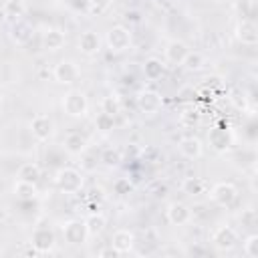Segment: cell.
<instances>
[{
    "mask_svg": "<svg viewBox=\"0 0 258 258\" xmlns=\"http://www.w3.org/2000/svg\"><path fill=\"white\" fill-rule=\"evenodd\" d=\"M54 185H56L58 191L73 196V194H79V191L83 189L85 177H83V173H81L79 169H75V167H60V169L54 173Z\"/></svg>",
    "mask_w": 258,
    "mask_h": 258,
    "instance_id": "obj_1",
    "label": "cell"
},
{
    "mask_svg": "<svg viewBox=\"0 0 258 258\" xmlns=\"http://www.w3.org/2000/svg\"><path fill=\"white\" fill-rule=\"evenodd\" d=\"M60 105H62V111H64L69 117H73V119H81V117H85L87 111H89L87 95H85L83 91H77V89L64 93Z\"/></svg>",
    "mask_w": 258,
    "mask_h": 258,
    "instance_id": "obj_2",
    "label": "cell"
},
{
    "mask_svg": "<svg viewBox=\"0 0 258 258\" xmlns=\"http://www.w3.org/2000/svg\"><path fill=\"white\" fill-rule=\"evenodd\" d=\"M234 141H236V135H234V131H232L230 127L216 125V127H212V129L208 131V143H210V147H212L214 151H218V153L230 151L232 145H234Z\"/></svg>",
    "mask_w": 258,
    "mask_h": 258,
    "instance_id": "obj_3",
    "label": "cell"
},
{
    "mask_svg": "<svg viewBox=\"0 0 258 258\" xmlns=\"http://www.w3.org/2000/svg\"><path fill=\"white\" fill-rule=\"evenodd\" d=\"M131 40H133V36L129 32V28L121 26V24L111 26L107 30V36H105V42H107L111 52H125L131 46Z\"/></svg>",
    "mask_w": 258,
    "mask_h": 258,
    "instance_id": "obj_4",
    "label": "cell"
},
{
    "mask_svg": "<svg viewBox=\"0 0 258 258\" xmlns=\"http://www.w3.org/2000/svg\"><path fill=\"white\" fill-rule=\"evenodd\" d=\"M135 107H137V111L143 113V115H155V113L161 111L163 99H161V95H159L157 91L143 89V91H139L137 97H135Z\"/></svg>",
    "mask_w": 258,
    "mask_h": 258,
    "instance_id": "obj_5",
    "label": "cell"
},
{
    "mask_svg": "<svg viewBox=\"0 0 258 258\" xmlns=\"http://www.w3.org/2000/svg\"><path fill=\"white\" fill-rule=\"evenodd\" d=\"M62 238L67 244L71 246H81L87 242L89 238V232H87V224L85 220H69L62 224Z\"/></svg>",
    "mask_w": 258,
    "mask_h": 258,
    "instance_id": "obj_6",
    "label": "cell"
},
{
    "mask_svg": "<svg viewBox=\"0 0 258 258\" xmlns=\"http://www.w3.org/2000/svg\"><path fill=\"white\" fill-rule=\"evenodd\" d=\"M210 196H212V202L218 204L220 208H230L238 198V187L232 181H218L212 187Z\"/></svg>",
    "mask_w": 258,
    "mask_h": 258,
    "instance_id": "obj_7",
    "label": "cell"
},
{
    "mask_svg": "<svg viewBox=\"0 0 258 258\" xmlns=\"http://www.w3.org/2000/svg\"><path fill=\"white\" fill-rule=\"evenodd\" d=\"M240 238H238V232L232 228V226H220L214 230L212 234V244L220 250V252H230L238 246Z\"/></svg>",
    "mask_w": 258,
    "mask_h": 258,
    "instance_id": "obj_8",
    "label": "cell"
},
{
    "mask_svg": "<svg viewBox=\"0 0 258 258\" xmlns=\"http://www.w3.org/2000/svg\"><path fill=\"white\" fill-rule=\"evenodd\" d=\"M54 242H56L54 232L50 228H46V226H38L32 232V236H30V246L34 248L36 254H48V252H52Z\"/></svg>",
    "mask_w": 258,
    "mask_h": 258,
    "instance_id": "obj_9",
    "label": "cell"
},
{
    "mask_svg": "<svg viewBox=\"0 0 258 258\" xmlns=\"http://www.w3.org/2000/svg\"><path fill=\"white\" fill-rule=\"evenodd\" d=\"M52 77H54V81L58 85H75L79 81V77H81V71H79L77 62H73V60H60V62L54 64Z\"/></svg>",
    "mask_w": 258,
    "mask_h": 258,
    "instance_id": "obj_10",
    "label": "cell"
},
{
    "mask_svg": "<svg viewBox=\"0 0 258 258\" xmlns=\"http://www.w3.org/2000/svg\"><path fill=\"white\" fill-rule=\"evenodd\" d=\"M30 133L36 141H48L54 135V121L48 115H34L30 119Z\"/></svg>",
    "mask_w": 258,
    "mask_h": 258,
    "instance_id": "obj_11",
    "label": "cell"
},
{
    "mask_svg": "<svg viewBox=\"0 0 258 258\" xmlns=\"http://www.w3.org/2000/svg\"><path fill=\"white\" fill-rule=\"evenodd\" d=\"M165 218L171 226H185L191 220V210L183 202H171L165 210Z\"/></svg>",
    "mask_w": 258,
    "mask_h": 258,
    "instance_id": "obj_12",
    "label": "cell"
},
{
    "mask_svg": "<svg viewBox=\"0 0 258 258\" xmlns=\"http://www.w3.org/2000/svg\"><path fill=\"white\" fill-rule=\"evenodd\" d=\"M236 38L246 44V46H254L258 42V26L248 20V18H242L238 24H236Z\"/></svg>",
    "mask_w": 258,
    "mask_h": 258,
    "instance_id": "obj_13",
    "label": "cell"
},
{
    "mask_svg": "<svg viewBox=\"0 0 258 258\" xmlns=\"http://www.w3.org/2000/svg\"><path fill=\"white\" fill-rule=\"evenodd\" d=\"M111 246H113L119 254H127V252H131L133 246H135V234H133L131 230H125V228L115 230L113 236H111Z\"/></svg>",
    "mask_w": 258,
    "mask_h": 258,
    "instance_id": "obj_14",
    "label": "cell"
},
{
    "mask_svg": "<svg viewBox=\"0 0 258 258\" xmlns=\"http://www.w3.org/2000/svg\"><path fill=\"white\" fill-rule=\"evenodd\" d=\"M79 50L87 56H95L101 50V36L95 30H85L79 36Z\"/></svg>",
    "mask_w": 258,
    "mask_h": 258,
    "instance_id": "obj_15",
    "label": "cell"
},
{
    "mask_svg": "<svg viewBox=\"0 0 258 258\" xmlns=\"http://www.w3.org/2000/svg\"><path fill=\"white\" fill-rule=\"evenodd\" d=\"M187 52H189V48H187V44L183 40H169L165 44V50H163L165 60L171 62V64H181Z\"/></svg>",
    "mask_w": 258,
    "mask_h": 258,
    "instance_id": "obj_16",
    "label": "cell"
},
{
    "mask_svg": "<svg viewBox=\"0 0 258 258\" xmlns=\"http://www.w3.org/2000/svg\"><path fill=\"white\" fill-rule=\"evenodd\" d=\"M177 147H179V153H181L183 157H187V159H198V157H202V153H204L202 141H200L198 137H194V135L181 137L179 143H177Z\"/></svg>",
    "mask_w": 258,
    "mask_h": 258,
    "instance_id": "obj_17",
    "label": "cell"
},
{
    "mask_svg": "<svg viewBox=\"0 0 258 258\" xmlns=\"http://www.w3.org/2000/svg\"><path fill=\"white\" fill-rule=\"evenodd\" d=\"M10 38H12V42H16V44H26V42L32 38V26H30L24 18L12 20V26H10Z\"/></svg>",
    "mask_w": 258,
    "mask_h": 258,
    "instance_id": "obj_18",
    "label": "cell"
},
{
    "mask_svg": "<svg viewBox=\"0 0 258 258\" xmlns=\"http://www.w3.org/2000/svg\"><path fill=\"white\" fill-rule=\"evenodd\" d=\"M87 145H89L87 137H85L83 133H79V131H71V133L64 137V141H62L64 151L71 153V155H81V153L87 149Z\"/></svg>",
    "mask_w": 258,
    "mask_h": 258,
    "instance_id": "obj_19",
    "label": "cell"
},
{
    "mask_svg": "<svg viewBox=\"0 0 258 258\" xmlns=\"http://www.w3.org/2000/svg\"><path fill=\"white\" fill-rule=\"evenodd\" d=\"M67 38H64V32L58 30V28H48L44 34H42V46L50 52H56L64 46Z\"/></svg>",
    "mask_w": 258,
    "mask_h": 258,
    "instance_id": "obj_20",
    "label": "cell"
},
{
    "mask_svg": "<svg viewBox=\"0 0 258 258\" xmlns=\"http://www.w3.org/2000/svg\"><path fill=\"white\" fill-rule=\"evenodd\" d=\"M18 179L20 181H30V183H36L40 179V165L34 163V161H28V163H22L18 167Z\"/></svg>",
    "mask_w": 258,
    "mask_h": 258,
    "instance_id": "obj_21",
    "label": "cell"
},
{
    "mask_svg": "<svg viewBox=\"0 0 258 258\" xmlns=\"http://www.w3.org/2000/svg\"><path fill=\"white\" fill-rule=\"evenodd\" d=\"M36 194H38L36 183L20 181V179L14 183V196H16L18 200H22V202H30V200H34V198H36Z\"/></svg>",
    "mask_w": 258,
    "mask_h": 258,
    "instance_id": "obj_22",
    "label": "cell"
},
{
    "mask_svg": "<svg viewBox=\"0 0 258 258\" xmlns=\"http://www.w3.org/2000/svg\"><path fill=\"white\" fill-rule=\"evenodd\" d=\"M85 224H87V232H89V236L97 238V236L105 230V226H107V218H105L101 212H95V214H91V216L85 220Z\"/></svg>",
    "mask_w": 258,
    "mask_h": 258,
    "instance_id": "obj_23",
    "label": "cell"
},
{
    "mask_svg": "<svg viewBox=\"0 0 258 258\" xmlns=\"http://www.w3.org/2000/svg\"><path fill=\"white\" fill-rule=\"evenodd\" d=\"M181 191L196 198V196H202L206 191V181L202 177H185L181 181Z\"/></svg>",
    "mask_w": 258,
    "mask_h": 258,
    "instance_id": "obj_24",
    "label": "cell"
},
{
    "mask_svg": "<svg viewBox=\"0 0 258 258\" xmlns=\"http://www.w3.org/2000/svg\"><path fill=\"white\" fill-rule=\"evenodd\" d=\"M2 10H4L6 18H10V20H18V18L24 16V12H26V4H24V0H6L4 6H2Z\"/></svg>",
    "mask_w": 258,
    "mask_h": 258,
    "instance_id": "obj_25",
    "label": "cell"
},
{
    "mask_svg": "<svg viewBox=\"0 0 258 258\" xmlns=\"http://www.w3.org/2000/svg\"><path fill=\"white\" fill-rule=\"evenodd\" d=\"M181 64H183L187 71L198 73V71H202V69L206 67V56H204L202 52H198V50H189V52L185 54V58H183Z\"/></svg>",
    "mask_w": 258,
    "mask_h": 258,
    "instance_id": "obj_26",
    "label": "cell"
},
{
    "mask_svg": "<svg viewBox=\"0 0 258 258\" xmlns=\"http://www.w3.org/2000/svg\"><path fill=\"white\" fill-rule=\"evenodd\" d=\"M143 75H145L149 81H157V79L163 75V62H161L159 58H155V56L147 58V60L143 62Z\"/></svg>",
    "mask_w": 258,
    "mask_h": 258,
    "instance_id": "obj_27",
    "label": "cell"
},
{
    "mask_svg": "<svg viewBox=\"0 0 258 258\" xmlns=\"http://www.w3.org/2000/svg\"><path fill=\"white\" fill-rule=\"evenodd\" d=\"M101 111H103V113H109V115H113V117H117V115L121 113V99H119L117 95H107V97H103V101H101Z\"/></svg>",
    "mask_w": 258,
    "mask_h": 258,
    "instance_id": "obj_28",
    "label": "cell"
},
{
    "mask_svg": "<svg viewBox=\"0 0 258 258\" xmlns=\"http://www.w3.org/2000/svg\"><path fill=\"white\" fill-rule=\"evenodd\" d=\"M95 127H97V131H101V133H109V131H113V127H115V117L101 111V113L95 117Z\"/></svg>",
    "mask_w": 258,
    "mask_h": 258,
    "instance_id": "obj_29",
    "label": "cell"
},
{
    "mask_svg": "<svg viewBox=\"0 0 258 258\" xmlns=\"http://www.w3.org/2000/svg\"><path fill=\"white\" fill-rule=\"evenodd\" d=\"M121 151L119 149H115V147H109V149H105L103 153H101V161H103V165H107V167H117L119 163H121Z\"/></svg>",
    "mask_w": 258,
    "mask_h": 258,
    "instance_id": "obj_30",
    "label": "cell"
},
{
    "mask_svg": "<svg viewBox=\"0 0 258 258\" xmlns=\"http://www.w3.org/2000/svg\"><path fill=\"white\" fill-rule=\"evenodd\" d=\"M113 0H87V10L93 16H101L111 8Z\"/></svg>",
    "mask_w": 258,
    "mask_h": 258,
    "instance_id": "obj_31",
    "label": "cell"
},
{
    "mask_svg": "<svg viewBox=\"0 0 258 258\" xmlns=\"http://www.w3.org/2000/svg\"><path fill=\"white\" fill-rule=\"evenodd\" d=\"M179 121H181L183 125L191 127V125H196V123L200 121V111L194 109V107H185V109L181 111V115H179Z\"/></svg>",
    "mask_w": 258,
    "mask_h": 258,
    "instance_id": "obj_32",
    "label": "cell"
},
{
    "mask_svg": "<svg viewBox=\"0 0 258 258\" xmlns=\"http://www.w3.org/2000/svg\"><path fill=\"white\" fill-rule=\"evenodd\" d=\"M244 254L248 258H256L258 256V234H250L244 240Z\"/></svg>",
    "mask_w": 258,
    "mask_h": 258,
    "instance_id": "obj_33",
    "label": "cell"
},
{
    "mask_svg": "<svg viewBox=\"0 0 258 258\" xmlns=\"http://www.w3.org/2000/svg\"><path fill=\"white\" fill-rule=\"evenodd\" d=\"M131 189H133V183L129 179H125V177H121V179H117L113 183V191L117 196H127V194H131Z\"/></svg>",
    "mask_w": 258,
    "mask_h": 258,
    "instance_id": "obj_34",
    "label": "cell"
},
{
    "mask_svg": "<svg viewBox=\"0 0 258 258\" xmlns=\"http://www.w3.org/2000/svg\"><path fill=\"white\" fill-rule=\"evenodd\" d=\"M256 222H258L256 210L250 208V210H244V212H242V226H244V228H250V230H252V228L256 226Z\"/></svg>",
    "mask_w": 258,
    "mask_h": 258,
    "instance_id": "obj_35",
    "label": "cell"
},
{
    "mask_svg": "<svg viewBox=\"0 0 258 258\" xmlns=\"http://www.w3.org/2000/svg\"><path fill=\"white\" fill-rule=\"evenodd\" d=\"M99 256H101V258H105V256H113V258H115V256H119V252H117L113 246H109V248H103V250L99 252Z\"/></svg>",
    "mask_w": 258,
    "mask_h": 258,
    "instance_id": "obj_36",
    "label": "cell"
},
{
    "mask_svg": "<svg viewBox=\"0 0 258 258\" xmlns=\"http://www.w3.org/2000/svg\"><path fill=\"white\" fill-rule=\"evenodd\" d=\"M71 8H75V10H79V8H83V6H87V0H64Z\"/></svg>",
    "mask_w": 258,
    "mask_h": 258,
    "instance_id": "obj_37",
    "label": "cell"
},
{
    "mask_svg": "<svg viewBox=\"0 0 258 258\" xmlns=\"http://www.w3.org/2000/svg\"><path fill=\"white\" fill-rule=\"evenodd\" d=\"M187 252H189V254H204L206 250H204V248H189Z\"/></svg>",
    "mask_w": 258,
    "mask_h": 258,
    "instance_id": "obj_38",
    "label": "cell"
},
{
    "mask_svg": "<svg viewBox=\"0 0 258 258\" xmlns=\"http://www.w3.org/2000/svg\"><path fill=\"white\" fill-rule=\"evenodd\" d=\"M4 20H6V14H4V10H2V8H0V26H2V24H4Z\"/></svg>",
    "mask_w": 258,
    "mask_h": 258,
    "instance_id": "obj_39",
    "label": "cell"
},
{
    "mask_svg": "<svg viewBox=\"0 0 258 258\" xmlns=\"http://www.w3.org/2000/svg\"><path fill=\"white\" fill-rule=\"evenodd\" d=\"M2 103H4V97H2V91H0V107H2Z\"/></svg>",
    "mask_w": 258,
    "mask_h": 258,
    "instance_id": "obj_40",
    "label": "cell"
},
{
    "mask_svg": "<svg viewBox=\"0 0 258 258\" xmlns=\"http://www.w3.org/2000/svg\"><path fill=\"white\" fill-rule=\"evenodd\" d=\"M2 252H4V250H2V246H0V256H2Z\"/></svg>",
    "mask_w": 258,
    "mask_h": 258,
    "instance_id": "obj_41",
    "label": "cell"
},
{
    "mask_svg": "<svg viewBox=\"0 0 258 258\" xmlns=\"http://www.w3.org/2000/svg\"><path fill=\"white\" fill-rule=\"evenodd\" d=\"M155 2H165V0H155Z\"/></svg>",
    "mask_w": 258,
    "mask_h": 258,
    "instance_id": "obj_42",
    "label": "cell"
}]
</instances>
